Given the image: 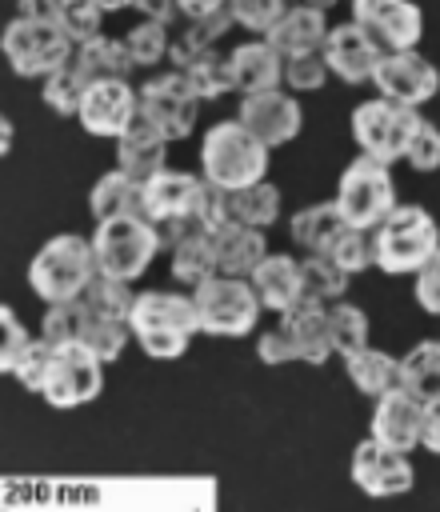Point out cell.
<instances>
[{
    "label": "cell",
    "mask_w": 440,
    "mask_h": 512,
    "mask_svg": "<svg viewBox=\"0 0 440 512\" xmlns=\"http://www.w3.org/2000/svg\"><path fill=\"white\" fill-rule=\"evenodd\" d=\"M188 80H192V88H196V96L200 100H216V96H224V92H232L236 88V72H232V56L228 52H204V56H196L188 68H180Z\"/></svg>",
    "instance_id": "35"
},
{
    "label": "cell",
    "mask_w": 440,
    "mask_h": 512,
    "mask_svg": "<svg viewBox=\"0 0 440 512\" xmlns=\"http://www.w3.org/2000/svg\"><path fill=\"white\" fill-rule=\"evenodd\" d=\"M376 268L388 276L416 272L436 248H440V224L424 204H396L376 228H372Z\"/></svg>",
    "instance_id": "4"
},
{
    "label": "cell",
    "mask_w": 440,
    "mask_h": 512,
    "mask_svg": "<svg viewBox=\"0 0 440 512\" xmlns=\"http://www.w3.org/2000/svg\"><path fill=\"white\" fill-rule=\"evenodd\" d=\"M104 12H120V8H132V0H100Z\"/></svg>",
    "instance_id": "55"
},
{
    "label": "cell",
    "mask_w": 440,
    "mask_h": 512,
    "mask_svg": "<svg viewBox=\"0 0 440 512\" xmlns=\"http://www.w3.org/2000/svg\"><path fill=\"white\" fill-rule=\"evenodd\" d=\"M328 320H332V352H340L344 360L356 356L360 348H368V316L356 304H328Z\"/></svg>",
    "instance_id": "37"
},
{
    "label": "cell",
    "mask_w": 440,
    "mask_h": 512,
    "mask_svg": "<svg viewBox=\"0 0 440 512\" xmlns=\"http://www.w3.org/2000/svg\"><path fill=\"white\" fill-rule=\"evenodd\" d=\"M100 264H96V248L92 236H76V232H60L52 236L28 264V284L44 304H60V300H76L84 296V288L96 280Z\"/></svg>",
    "instance_id": "2"
},
{
    "label": "cell",
    "mask_w": 440,
    "mask_h": 512,
    "mask_svg": "<svg viewBox=\"0 0 440 512\" xmlns=\"http://www.w3.org/2000/svg\"><path fill=\"white\" fill-rule=\"evenodd\" d=\"M228 56H232V72H236V92L252 96V92L280 88V80H284V56L268 40H248V44L232 48Z\"/></svg>",
    "instance_id": "23"
},
{
    "label": "cell",
    "mask_w": 440,
    "mask_h": 512,
    "mask_svg": "<svg viewBox=\"0 0 440 512\" xmlns=\"http://www.w3.org/2000/svg\"><path fill=\"white\" fill-rule=\"evenodd\" d=\"M176 8L184 20H204V16H216L220 8H228V0H176Z\"/></svg>",
    "instance_id": "54"
},
{
    "label": "cell",
    "mask_w": 440,
    "mask_h": 512,
    "mask_svg": "<svg viewBox=\"0 0 440 512\" xmlns=\"http://www.w3.org/2000/svg\"><path fill=\"white\" fill-rule=\"evenodd\" d=\"M100 20H104V8L100 0H60V12H56V24L76 40V44H88L100 36Z\"/></svg>",
    "instance_id": "42"
},
{
    "label": "cell",
    "mask_w": 440,
    "mask_h": 512,
    "mask_svg": "<svg viewBox=\"0 0 440 512\" xmlns=\"http://www.w3.org/2000/svg\"><path fill=\"white\" fill-rule=\"evenodd\" d=\"M248 280H252L260 304L272 308V312H280V316L304 300V272H300V260H292V256H284V252H268V256L256 264V272H252Z\"/></svg>",
    "instance_id": "20"
},
{
    "label": "cell",
    "mask_w": 440,
    "mask_h": 512,
    "mask_svg": "<svg viewBox=\"0 0 440 512\" xmlns=\"http://www.w3.org/2000/svg\"><path fill=\"white\" fill-rule=\"evenodd\" d=\"M332 200H336L344 224L372 232L396 208V184H392L388 164L384 160H372V156L352 160L340 172V184H336V196Z\"/></svg>",
    "instance_id": "7"
},
{
    "label": "cell",
    "mask_w": 440,
    "mask_h": 512,
    "mask_svg": "<svg viewBox=\"0 0 440 512\" xmlns=\"http://www.w3.org/2000/svg\"><path fill=\"white\" fill-rule=\"evenodd\" d=\"M416 304L428 312V316H440V248L416 268Z\"/></svg>",
    "instance_id": "48"
},
{
    "label": "cell",
    "mask_w": 440,
    "mask_h": 512,
    "mask_svg": "<svg viewBox=\"0 0 440 512\" xmlns=\"http://www.w3.org/2000/svg\"><path fill=\"white\" fill-rule=\"evenodd\" d=\"M280 216V188L268 180H256L248 188L228 192V220L232 224H252V228H268Z\"/></svg>",
    "instance_id": "33"
},
{
    "label": "cell",
    "mask_w": 440,
    "mask_h": 512,
    "mask_svg": "<svg viewBox=\"0 0 440 512\" xmlns=\"http://www.w3.org/2000/svg\"><path fill=\"white\" fill-rule=\"evenodd\" d=\"M372 84L384 100L404 104V108H420L440 92V72L432 60H424L416 48H400V52H384Z\"/></svg>",
    "instance_id": "13"
},
{
    "label": "cell",
    "mask_w": 440,
    "mask_h": 512,
    "mask_svg": "<svg viewBox=\"0 0 440 512\" xmlns=\"http://www.w3.org/2000/svg\"><path fill=\"white\" fill-rule=\"evenodd\" d=\"M344 368H348V380L364 392V396H384V392H392V388H400V360L396 356H388V352H380V348H360L356 356H348L344 360Z\"/></svg>",
    "instance_id": "29"
},
{
    "label": "cell",
    "mask_w": 440,
    "mask_h": 512,
    "mask_svg": "<svg viewBox=\"0 0 440 512\" xmlns=\"http://www.w3.org/2000/svg\"><path fill=\"white\" fill-rule=\"evenodd\" d=\"M196 112H200V96L180 68L148 76L140 84V120L156 124L168 140H184L196 128Z\"/></svg>",
    "instance_id": "10"
},
{
    "label": "cell",
    "mask_w": 440,
    "mask_h": 512,
    "mask_svg": "<svg viewBox=\"0 0 440 512\" xmlns=\"http://www.w3.org/2000/svg\"><path fill=\"white\" fill-rule=\"evenodd\" d=\"M416 120H420L416 108H404V104H392V100L376 96V100L356 104L352 136H356L364 156L392 164V160H404V148H408V136H412Z\"/></svg>",
    "instance_id": "9"
},
{
    "label": "cell",
    "mask_w": 440,
    "mask_h": 512,
    "mask_svg": "<svg viewBox=\"0 0 440 512\" xmlns=\"http://www.w3.org/2000/svg\"><path fill=\"white\" fill-rule=\"evenodd\" d=\"M0 128H4V152H8V144H12V124H8V120H0Z\"/></svg>",
    "instance_id": "57"
},
{
    "label": "cell",
    "mask_w": 440,
    "mask_h": 512,
    "mask_svg": "<svg viewBox=\"0 0 440 512\" xmlns=\"http://www.w3.org/2000/svg\"><path fill=\"white\" fill-rule=\"evenodd\" d=\"M124 44H128L136 68L160 64V60L168 56V48H172V40H168V24H160V20H140L136 28H128Z\"/></svg>",
    "instance_id": "39"
},
{
    "label": "cell",
    "mask_w": 440,
    "mask_h": 512,
    "mask_svg": "<svg viewBox=\"0 0 440 512\" xmlns=\"http://www.w3.org/2000/svg\"><path fill=\"white\" fill-rule=\"evenodd\" d=\"M328 20L320 8H304V4H288L284 16L264 32V40L288 60V56H304V52H320L324 36H328Z\"/></svg>",
    "instance_id": "21"
},
{
    "label": "cell",
    "mask_w": 440,
    "mask_h": 512,
    "mask_svg": "<svg viewBox=\"0 0 440 512\" xmlns=\"http://www.w3.org/2000/svg\"><path fill=\"white\" fill-rule=\"evenodd\" d=\"M160 224H152L148 216H112V220H96L92 232V248H96V264L108 276L120 280H136L148 272L152 256L160 252Z\"/></svg>",
    "instance_id": "5"
},
{
    "label": "cell",
    "mask_w": 440,
    "mask_h": 512,
    "mask_svg": "<svg viewBox=\"0 0 440 512\" xmlns=\"http://www.w3.org/2000/svg\"><path fill=\"white\" fill-rule=\"evenodd\" d=\"M200 184L204 176H192V172H156L152 180H144V212L152 224L160 228H176L192 216V204L200 196Z\"/></svg>",
    "instance_id": "19"
},
{
    "label": "cell",
    "mask_w": 440,
    "mask_h": 512,
    "mask_svg": "<svg viewBox=\"0 0 440 512\" xmlns=\"http://www.w3.org/2000/svg\"><path fill=\"white\" fill-rule=\"evenodd\" d=\"M284 324L300 348V360L308 364H324L332 356V320H328V304L320 300H300L296 308L284 312Z\"/></svg>",
    "instance_id": "25"
},
{
    "label": "cell",
    "mask_w": 440,
    "mask_h": 512,
    "mask_svg": "<svg viewBox=\"0 0 440 512\" xmlns=\"http://www.w3.org/2000/svg\"><path fill=\"white\" fill-rule=\"evenodd\" d=\"M232 24H236V20H232V12H228V8H220L216 16H204V20H188V24H184V32H176V40H172L168 60H172L176 68H188L196 56L212 52V48H216V40H220Z\"/></svg>",
    "instance_id": "30"
},
{
    "label": "cell",
    "mask_w": 440,
    "mask_h": 512,
    "mask_svg": "<svg viewBox=\"0 0 440 512\" xmlns=\"http://www.w3.org/2000/svg\"><path fill=\"white\" fill-rule=\"evenodd\" d=\"M300 120H304L300 100L288 96V92H280V88L252 92V96H244V104H240V124H244L260 144H268V148L288 144V140L300 132Z\"/></svg>",
    "instance_id": "16"
},
{
    "label": "cell",
    "mask_w": 440,
    "mask_h": 512,
    "mask_svg": "<svg viewBox=\"0 0 440 512\" xmlns=\"http://www.w3.org/2000/svg\"><path fill=\"white\" fill-rule=\"evenodd\" d=\"M420 448L440 456V396L424 400V424H420Z\"/></svg>",
    "instance_id": "51"
},
{
    "label": "cell",
    "mask_w": 440,
    "mask_h": 512,
    "mask_svg": "<svg viewBox=\"0 0 440 512\" xmlns=\"http://www.w3.org/2000/svg\"><path fill=\"white\" fill-rule=\"evenodd\" d=\"M328 256H332L348 276H356V272H364L368 264H376V248H372L368 232H364V228H352V224L340 232V240L328 248Z\"/></svg>",
    "instance_id": "44"
},
{
    "label": "cell",
    "mask_w": 440,
    "mask_h": 512,
    "mask_svg": "<svg viewBox=\"0 0 440 512\" xmlns=\"http://www.w3.org/2000/svg\"><path fill=\"white\" fill-rule=\"evenodd\" d=\"M292 4H304V8H320V12H328L336 0H292Z\"/></svg>",
    "instance_id": "56"
},
{
    "label": "cell",
    "mask_w": 440,
    "mask_h": 512,
    "mask_svg": "<svg viewBox=\"0 0 440 512\" xmlns=\"http://www.w3.org/2000/svg\"><path fill=\"white\" fill-rule=\"evenodd\" d=\"M352 480L360 492L368 496H400L412 488V464H408V452H396V448H384L380 440H364L356 444L352 452Z\"/></svg>",
    "instance_id": "17"
},
{
    "label": "cell",
    "mask_w": 440,
    "mask_h": 512,
    "mask_svg": "<svg viewBox=\"0 0 440 512\" xmlns=\"http://www.w3.org/2000/svg\"><path fill=\"white\" fill-rule=\"evenodd\" d=\"M4 56L16 76H52L56 68L72 64L76 40L56 20H24L16 16L4 28Z\"/></svg>",
    "instance_id": "8"
},
{
    "label": "cell",
    "mask_w": 440,
    "mask_h": 512,
    "mask_svg": "<svg viewBox=\"0 0 440 512\" xmlns=\"http://www.w3.org/2000/svg\"><path fill=\"white\" fill-rule=\"evenodd\" d=\"M80 320H84L80 300L48 304V312H44V320H40V336L52 340L56 348H64V344H80Z\"/></svg>",
    "instance_id": "43"
},
{
    "label": "cell",
    "mask_w": 440,
    "mask_h": 512,
    "mask_svg": "<svg viewBox=\"0 0 440 512\" xmlns=\"http://www.w3.org/2000/svg\"><path fill=\"white\" fill-rule=\"evenodd\" d=\"M300 272H304V300L336 304L348 288V272L328 252H312L308 260H300Z\"/></svg>",
    "instance_id": "36"
},
{
    "label": "cell",
    "mask_w": 440,
    "mask_h": 512,
    "mask_svg": "<svg viewBox=\"0 0 440 512\" xmlns=\"http://www.w3.org/2000/svg\"><path fill=\"white\" fill-rule=\"evenodd\" d=\"M320 52H324L328 68H332L344 84H364V80H372L380 56H384V44H380L368 28H360L356 20H344V24H332V28H328Z\"/></svg>",
    "instance_id": "15"
},
{
    "label": "cell",
    "mask_w": 440,
    "mask_h": 512,
    "mask_svg": "<svg viewBox=\"0 0 440 512\" xmlns=\"http://www.w3.org/2000/svg\"><path fill=\"white\" fill-rule=\"evenodd\" d=\"M212 248H216L220 272L228 276H252L256 264L268 256L264 228H252V224H224L220 232H212Z\"/></svg>",
    "instance_id": "24"
},
{
    "label": "cell",
    "mask_w": 440,
    "mask_h": 512,
    "mask_svg": "<svg viewBox=\"0 0 440 512\" xmlns=\"http://www.w3.org/2000/svg\"><path fill=\"white\" fill-rule=\"evenodd\" d=\"M268 144H260L244 124L240 116L236 120H220L204 132L200 140V168H204V180L236 192V188H248L256 180H264L268 172Z\"/></svg>",
    "instance_id": "3"
},
{
    "label": "cell",
    "mask_w": 440,
    "mask_h": 512,
    "mask_svg": "<svg viewBox=\"0 0 440 512\" xmlns=\"http://www.w3.org/2000/svg\"><path fill=\"white\" fill-rule=\"evenodd\" d=\"M332 76L324 52H304V56H288L284 60V84L292 92H316L324 80Z\"/></svg>",
    "instance_id": "46"
},
{
    "label": "cell",
    "mask_w": 440,
    "mask_h": 512,
    "mask_svg": "<svg viewBox=\"0 0 440 512\" xmlns=\"http://www.w3.org/2000/svg\"><path fill=\"white\" fill-rule=\"evenodd\" d=\"M404 160L416 168V172H436L440 168V128L420 116L412 136H408V148H404Z\"/></svg>",
    "instance_id": "45"
},
{
    "label": "cell",
    "mask_w": 440,
    "mask_h": 512,
    "mask_svg": "<svg viewBox=\"0 0 440 512\" xmlns=\"http://www.w3.org/2000/svg\"><path fill=\"white\" fill-rule=\"evenodd\" d=\"M352 20L368 28L384 52L416 48L424 36V12L412 0H352Z\"/></svg>",
    "instance_id": "14"
},
{
    "label": "cell",
    "mask_w": 440,
    "mask_h": 512,
    "mask_svg": "<svg viewBox=\"0 0 440 512\" xmlns=\"http://www.w3.org/2000/svg\"><path fill=\"white\" fill-rule=\"evenodd\" d=\"M76 300H80V296H76ZM80 308H84V320H80V344H84L88 352H96L104 364H108V360H116V356L124 352L128 336H132V324H128V320H120V316L96 312V308H92V304H84V300H80Z\"/></svg>",
    "instance_id": "31"
},
{
    "label": "cell",
    "mask_w": 440,
    "mask_h": 512,
    "mask_svg": "<svg viewBox=\"0 0 440 512\" xmlns=\"http://www.w3.org/2000/svg\"><path fill=\"white\" fill-rule=\"evenodd\" d=\"M192 300L200 312V332H208V336H244L256 328L260 308H264L252 280L228 276V272H216L204 284H196Z\"/></svg>",
    "instance_id": "6"
},
{
    "label": "cell",
    "mask_w": 440,
    "mask_h": 512,
    "mask_svg": "<svg viewBox=\"0 0 440 512\" xmlns=\"http://www.w3.org/2000/svg\"><path fill=\"white\" fill-rule=\"evenodd\" d=\"M72 68L80 72L84 84L92 80H108V76H128L136 68L132 52L124 40H112V36H96L88 44H76V56H72Z\"/></svg>",
    "instance_id": "27"
},
{
    "label": "cell",
    "mask_w": 440,
    "mask_h": 512,
    "mask_svg": "<svg viewBox=\"0 0 440 512\" xmlns=\"http://www.w3.org/2000/svg\"><path fill=\"white\" fill-rule=\"evenodd\" d=\"M132 340L152 360H176L188 352V340L200 332V312L192 296L180 292H140L132 304Z\"/></svg>",
    "instance_id": "1"
},
{
    "label": "cell",
    "mask_w": 440,
    "mask_h": 512,
    "mask_svg": "<svg viewBox=\"0 0 440 512\" xmlns=\"http://www.w3.org/2000/svg\"><path fill=\"white\" fill-rule=\"evenodd\" d=\"M60 0H16V16L24 20H56Z\"/></svg>",
    "instance_id": "52"
},
{
    "label": "cell",
    "mask_w": 440,
    "mask_h": 512,
    "mask_svg": "<svg viewBox=\"0 0 440 512\" xmlns=\"http://www.w3.org/2000/svg\"><path fill=\"white\" fill-rule=\"evenodd\" d=\"M100 388H104V360L96 352H88L84 344H64L52 356L40 396L52 408H80V404L96 400Z\"/></svg>",
    "instance_id": "11"
},
{
    "label": "cell",
    "mask_w": 440,
    "mask_h": 512,
    "mask_svg": "<svg viewBox=\"0 0 440 512\" xmlns=\"http://www.w3.org/2000/svg\"><path fill=\"white\" fill-rule=\"evenodd\" d=\"M84 80H80V72L72 68V64H64V68H56L52 76H44V104L52 108V112H60V116H76L80 112V100H84Z\"/></svg>",
    "instance_id": "40"
},
{
    "label": "cell",
    "mask_w": 440,
    "mask_h": 512,
    "mask_svg": "<svg viewBox=\"0 0 440 512\" xmlns=\"http://www.w3.org/2000/svg\"><path fill=\"white\" fill-rule=\"evenodd\" d=\"M420 424H424V400L412 396L404 384L384 392V396H376L372 440H380L384 448H396V452L420 448Z\"/></svg>",
    "instance_id": "18"
},
{
    "label": "cell",
    "mask_w": 440,
    "mask_h": 512,
    "mask_svg": "<svg viewBox=\"0 0 440 512\" xmlns=\"http://www.w3.org/2000/svg\"><path fill=\"white\" fill-rule=\"evenodd\" d=\"M400 384L420 396V400H432L440 396V340H420L404 352L400 360Z\"/></svg>",
    "instance_id": "34"
},
{
    "label": "cell",
    "mask_w": 440,
    "mask_h": 512,
    "mask_svg": "<svg viewBox=\"0 0 440 512\" xmlns=\"http://www.w3.org/2000/svg\"><path fill=\"white\" fill-rule=\"evenodd\" d=\"M344 228H348V224H344L336 200L300 208V212L292 216V240H296L300 248H308V252H328V248L340 240Z\"/></svg>",
    "instance_id": "28"
},
{
    "label": "cell",
    "mask_w": 440,
    "mask_h": 512,
    "mask_svg": "<svg viewBox=\"0 0 440 512\" xmlns=\"http://www.w3.org/2000/svg\"><path fill=\"white\" fill-rule=\"evenodd\" d=\"M284 8H288V0H228L232 20L252 32H268L284 16Z\"/></svg>",
    "instance_id": "47"
},
{
    "label": "cell",
    "mask_w": 440,
    "mask_h": 512,
    "mask_svg": "<svg viewBox=\"0 0 440 512\" xmlns=\"http://www.w3.org/2000/svg\"><path fill=\"white\" fill-rule=\"evenodd\" d=\"M88 208H92L96 220H112V216H148V212H144V180L128 176L124 168H112V172H104V176L92 184Z\"/></svg>",
    "instance_id": "26"
},
{
    "label": "cell",
    "mask_w": 440,
    "mask_h": 512,
    "mask_svg": "<svg viewBox=\"0 0 440 512\" xmlns=\"http://www.w3.org/2000/svg\"><path fill=\"white\" fill-rule=\"evenodd\" d=\"M132 280H120V276H108V272H96V280L84 288V304H92L96 312H108V316H120L128 320L132 316V304H136V292L128 288Z\"/></svg>",
    "instance_id": "38"
},
{
    "label": "cell",
    "mask_w": 440,
    "mask_h": 512,
    "mask_svg": "<svg viewBox=\"0 0 440 512\" xmlns=\"http://www.w3.org/2000/svg\"><path fill=\"white\" fill-rule=\"evenodd\" d=\"M132 8L144 16V20H160V24H168L180 8H176V0H132Z\"/></svg>",
    "instance_id": "53"
},
{
    "label": "cell",
    "mask_w": 440,
    "mask_h": 512,
    "mask_svg": "<svg viewBox=\"0 0 440 512\" xmlns=\"http://www.w3.org/2000/svg\"><path fill=\"white\" fill-rule=\"evenodd\" d=\"M52 356H56V344L44 340V336H32V340L24 344V352L16 356V364H12L8 376H16L28 392H40V388H44V376H48V368H52Z\"/></svg>",
    "instance_id": "41"
},
{
    "label": "cell",
    "mask_w": 440,
    "mask_h": 512,
    "mask_svg": "<svg viewBox=\"0 0 440 512\" xmlns=\"http://www.w3.org/2000/svg\"><path fill=\"white\" fill-rule=\"evenodd\" d=\"M0 332H4V340H0V368H4V372H12L16 356L24 352V344H28L32 336L24 332V324L16 320V312H12L8 304L0 308Z\"/></svg>",
    "instance_id": "50"
},
{
    "label": "cell",
    "mask_w": 440,
    "mask_h": 512,
    "mask_svg": "<svg viewBox=\"0 0 440 512\" xmlns=\"http://www.w3.org/2000/svg\"><path fill=\"white\" fill-rule=\"evenodd\" d=\"M256 352H260V360H264V364H288V360H300V348H296V340H292V332H288V324H284V320L260 336Z\"/></svg>",
    "instance_id": "49"
},
{
    "label": "cell",
    "mask_w": 440,
    "mask_h": 512,
    "mask_svg": "<svg viewBox=\"0 0 440 512\" xmlns=\"http://www.w3.org/2000/svg\"><path fill=\"white\" fill-rule=\"evenodd\" d=\"M164 152H168V136L156 124H148V120L136 116V124L116 140V168H124L136 180H152L156 172L168 168L164 164Z\"/></svg>",
    "instance_id": "22"
},
{
    "label": "cell",
    "mask_w": 440,
    "mask_h": 512,
    "mask_svg": "<svg viewBox=\"0 0 440 512\" xmlns=\"http://www.w3.org/2000/svg\"><path fill=\"white\" fill-rule=\"evenodd\" d=\"M136 116H140V88H132L128 76L92 80L84 88V100H80V112H76L84 132L112 136V140H120L136 124Z\"/></svg>",
    "instance_id": "12"
},
{
    "label": "cell",
    "mask_w": 440,
    "mask_h": 512,
    "mask_svg": "<svg viewBox=\"0 0 440 512\" xmlns=\"http://www.w3.org/2000/svg\"><path fill=\"white\" fill-rule=\"evenodd\" d=\"M216 272H220V264H216V248H212L208 232H188V236L172 240V276L180 284L196 288Z\"/></svg>",
    "instance_id": "32"
}]
</instances>
